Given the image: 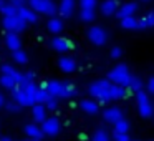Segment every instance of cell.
I'll return each mask as SVG.
<instances>
[{
  "label": "cell",
  "mask_w": 154,
  "mask_h": 141,
  "mask_svg": "<svg viewBox=\"0 0 154 141\" xmlns=\"http://www.w3.org/2000/svg\"><path fill=\"white\" fill-rule=\"evenodd\" d=\"M88 91L93 98L100 100L101 103H106V101H114V100H126L131 93V88L121 86V85H116L111 80L104 78V80L93 81L88 88Z\"/></svg>",
  "instance_id": "6da1fadb"
},
{
  "label": "cell",
  "mask_w": 154,
  "mask_h": 141,
  "mask_svg": "<svg viewBox=\"0 0 154 141\" xmlns=\"http://www.w3.org/2000/svg\"><path fill=\"white\" fill-rule=\"evenodd\" d=\"M45 88L50 91L51 96H57L58 100L60 98H71L75 95V86L71 83H66V81H60V80H50L45 83Z\"/></svg>",
  "instance_id": "7a4b0ae2"
},
{
  "label": "cell",
  "mask_w": 154,
  "mask_h": 141,
  "mask_svg": "<svg viewBox=\"0 0 154 141\" xmlns=\"http://www.w3.org/2000/svg\"><path fill=\"white\" fill-rule=\"evenodd\" d=\"M131 78H133V73H131L129 67L124 63L116 65L108 71V80H111L116 85H121V86H129Z\"/></svg>",
  "instance_id": "3957f363"
},
{
  "label": "cell",
  "mask_w": 154,
  "mask_h": 141,
  "mask_svg": "<svg viewBox=\"0 0 154 141\" xmlns=\"http://www.w3.org/2000/svg\"><path fill=\"white\" fill-rule=\"evenodd\" d=\"M134 98H136V103H137V113H139V116L146 118V120H149V118L154 116V106L152 103H151L149 96H147L146 91L139 90L134 93Z\"/></svg>",
  "instance_id": "277c9868"
},
{
  "label": "cell",
  "mask_w": 154,
  "mask_h": 141,
  "mask_svg": "<svg viewBox=\"0 0 154 141\" xmlns=\"http://www.w3.org/2000/svg\"><path fill=\"white\" fill-rule=\"evenodd\" d=\"M28 7H32L37 14L53 17L58 12V5L53 0H28Z\"/></svg>",
  "instance_id": "5b68a950"
},
{
  "label": "cell",
  "mask_w": 154,
  "mask_h": 141,
  "mask_svg": "<svg viewBox=\"0 0 154 141\" xmlns=\"http://www.w3.org/2000/svg\"><path fill=\"white\" fill-rule=\"evenodd\" d=\"M27 22L20 17L18 14H12V15H4V20H2V27L5 28L7 32H23L27 28Z\"/></svg>",
  "instance_id": "8992f818"
},
{
  "label": "cell",
  "mask_w": 154,
  "mask_h": 141,
  "mask_svg": "<svg viewBox=\"0 0 154 141\" xmlns=\"http://www.w3.org/2000/svg\"><path fill=\"white\" fill-rule=\"evenodd\" d=\"M86 37H88V40H90L93 45H96V47H103V45H106L109 35H108L106 28L100 27V25H93V27H90L86 30Z\"/></svg>",
  "instance_id": "52a82bcc"
},
{
  "label": "cell",
  "mask_w": 154,
  "mask_h": 141,
  "mask_svg": "<svg viewBox=\"0 0 154 141\" xmlns=\"http://www.w3.org/2000/svg\"><path fill=\"white\" fill-rule=\"evenodd\" d=\"M40 124H42V130H43L45 136L55 138V136H58V134H60V131H61V123H60V120H58V118H55V116L47 118V120L42 121Z\"/></svg>",
  "instance_id": "ba28073f"
},
{
  "label": "cell",
  "mask_w": 154,
  "mask_h": 141,
  "mask_svg": "<svg viewBox=\"0 0 154 141\" xmlns=\"http://www.w3.org/2000/svg\"><path fill=\"white\" fill-rule=\"evenodd\" d=\"M103 118H104V121L114 124L116 121H119L121 118H124V111H123V108H119V106H111V108H106V110L103 111Z\"/></svg>",
  "instance_id": "9c48e42d"
},
{
  "label": "cell",
  "mask_w": 154,
  "mask_h": 141,
  "mask_svg": "<svg viewBox=\"0 0 154 141\" xmlns=\"http://www.w3.org/2000/svg\"><path fill=\"white\" fill-rule=\"evenodd\" d=\"M50 48L55 52H60V53H63V52H68L73 45H71V42L68 40V38H63V37H55L50 40Z\"/></svg>",
  "instance_id": "30bf717a"
},
{
  "label": "cell",
  "mask_w": 154,
  "mask_h": 141,
  "mask_svg": "<svg viewBox=\"0 0 154 141\" xmlns=\"http://www.w3.org/2000/svg\"><path fill=\"white\" fill-rule=\"evenodd\" d=\"M17 14L20 15V17L23 18L28 25H33V24H37V22H38V15H37V12H35L32 7L22 5L20 8H17Z\"/></svg>",
  "instance_id": "8fae6325"
},
{
  "label": "cell",
  "mask_w": 154,
  "mask_h": 141,
  "mask_svg": "<svg viewBox=\"0 0 154 141\" xmlns=\"http://www.w3.org/2000/svg\"><path fill=\"white\" fill-rule=\"evenodd\" d=\"M23 131H25V134H27V138H30V139L42 141L45 138V133H43V130H42V126H38V124H35V123L25 124Z\"/></svg>",
  "instance_id": "7c38bea8"
},
{
  "label": "cell",
  "mask_w": 154,
  "mask_h": 141,
  "mask_svg": "<svg viewBox=\"0 0 154 141\" xmlns=\"http://www.w3.org/2000/svg\"><path fill=\"white\" fill-rule=\"evenodd\" d=\"M75 7H76V0H60V4H58V14L63 18H68L73 15Z\"/></svg>",
  "instance_id": "4fadbf2b"
},
{
  "label": "cell",
  "mask_w": 154,
  "mask_h": 141,
  "mask_svg": "<svg viewBox=\"0 0 154 141\" xmlns=\"http://www.w3.org/2000/svg\"><path fill=\"white\" fill-rule=\"evenodd\" d=\"M137 4L136 2H128V4H123V5H119V8H118V12H116V17L119 18H126V17H131V15H134L137 12Z\"/></svg>",
  "instance_id": "5bb4252c"
},
{
  "label": "cell",
  "mask_w": 154,
  "mask_h": 141,
  "mask_svg": "<svg viewBox=\"0 0 154 141\" xmlns=\"http://www.w3.org/2000/svg\"><path fill=\"white\" fill-rule=\"evenodd\" d=\"M5 47L10 52H15V50H18V48H22V38L18 37L17 32H8V33L5 35Z\"/></svg>",
  "instance_id": "9a60e30c"
},
{
  "label": "cell",
  "mask_w": 154,
  "mask_h": 141,
  "mask_svg": "<svg viewBox=\"0 0 154 141\" xmlns=\"http://www.w3.org/2000/svg\"><path fill=\"white\" fill-rule=\"evenodd\" d=\"M118 8H119V2L118 0H103L100 5V10L103 15L109 17V15H116Z\"/></svg>",
  "instance_id": "2e32d148"
},
{
  "label": "cell",
  "mask_w": 154,
  "mask_h": 141,
  "mask_svg": "<svg viewBox=\"0 0 154 141\" xmlns=\"http://www.w3.org/2000/svg\"><path fill=\"white\" fill-rule=\"evenodd\" d=\"M47 106H45V103H35L33 106H32V116H33V120L37 121V123H42V121L47 120Z\"/></svg>",
  "instance_id": "e0dca14e"
},
{
  "label": "cell",
  "mask_w": 154,
  "mask_h": 141,
  "mask_svg": "<svg viewBox=\"0 0 154 141\" xmlns=\"http://www.w3.org/2000/svg\"><path fill=\"white\" fill-rule=\"evenodd\" d=\"M58 67H60L61 71L65 73H73L76 70V61L71 57H60L58 58Z\"/></svg>",
  "instance_id": "ac0fdd59"
},
{
  "label": "cell",
  "mask_w": 154,
  "mask_h": 141,
  "mask_svg": "<svg viewBox=\"0 0 154 141\" xmlns=\"http://www.w3.org/2000/svg\"><path fill=\"white\" fill-rule=\"evenodd\" d=\"M47 30L50 32V33H53V35L63 32V22H61V18L60 17H55V15H53V17L47 22Z\"/></svg>",
  "instance_id": "d6986e66"
},
{
  "label": "cell",
  "mask_w": 154,
  "mask_h": 141,
  "mask_svg": "<svg viewBox=\"0 0 154 141\" xmlns=\"http://www.w3.org/2000/svg\"><path fill=\"white\" fill-rule=\"evenodd\" d=\"M80 108H81V111H85L86 114H96L98 111H100V106H98V103L94 100H83L80 103Z\"/></svg>",
  "instance_id": "ffe728a7"
},
{
  "label": "cell",
  "mask_w": 154,
  "mask_h": 141,
  "mask_svg": "<svg viewBox=\"0 0 154 141\" xmlns=\"http://www.w3.org/2000/svg\"><path fill=\"white\" fill-rule=\"evenodd\" d=\"M121 27L124 30H139V18H136L134 15L131 17H126V18H121Z\"/></svg>",
  "instance_id": "44dd1931"
},
{
  "label": "cell",
  "mask_w": 154,
  "mask_h": 141,
  "mask_svg": "<svg viewBox=\"0 0 154 141\" xmlns=\"http://www.w3.org/2000/svg\"><path fill=\"white\" fill-rule=\"evenodd\" d=\"M17 85H18V80L15 77H12V75L4 73L2 77H0V86L7 88V90H14Z\"/></svg>",
  "instance_id": "7402d4cb"
},
{
  "label": "cell",
  "mask_w": 154,
  "mask_h": 141,
  "mask_svg": "<svg viewBox=\"0 0 154 141\" xmlns=\"http://www.w3.org/2000/svg\"><path fill=\"white\" fill-rule=\"evenodd\" d=\"M94 18H96V12L94 10H88V8H81L80 10V20L83 24H91V22H94Z\"/></svg>",
  "instance_id": "603a6c76"
},
{
  "label": "cell",
  "mask_w": 154,
  "mask_h": 141,
  "mask_svg": "<svg viewBox=\"0 0 154 141\" xmlns=\"http://www.w3.org/2000/svg\"><path fill=\"white\" fill-rule=\"evenodd\" d=\"M12 58H14V61H15V63H18V65H25V63L28 61V55L25 53L22 48L12 52Z\"/></svg>",
  "instance_id": "cb8c5ba5"
},
{
  "label": "cell",
  "mask_w": 154,
  "mask_h": 141,
  "mask_svg": "<svg viewBox=\"0 0 154 141\" xmlns=\"http://www.w3.org/2000/svg\"><path fill=\"white\" fill-rule=\"evenodd\" d=\"M129 128H131V124L126 118H121L119 121L114 123V131H119V133H129Z\"/></svg>",
  "instance_id": "d4e9b609"
},
{
  "label": "cell",
  "mask_w": 154,
  "mask_h": 141,
  "mask_svg": "<svg viewBox=\"0 0 154 141\" xmlns=\"http://www.w3.org/2000/svg\"><path fill=\"white\" fill-rule=\"evenodd\" d=\"M91 141H111L109 138V133L104 130H96L93 133V136H91Z\"/></svg>",
  "instance_id": "484cf974"
},
{
  "label": "cell",
  "mask_w": 154,
  "mask_h": 141,
  "mask_svg": "<svg viewBox=\"0 0 154 141\" xmlns=\"http://www.w3.org/2000/svg\"><path fill=\"white\" fill-rule=\"evenodd\" d=\"M33 73H22L20 80H18V86L20 88H27L30 83H33Z\"/></svg>",
  "instance_id": "4316f807"
},
{
  "label": "cell",
  "mask_w": 154,
  "mask_h": 141,
  "mask_svg": "<svg viewBox=\"0 0 154 141\" xmlns=\"http://www.w3.org/2000/svg\"><path fill=\"white\" fill-rule=\"evenodd\" d=\"M143 86H144L143 80H141L139 77H134V75H133V78H131V83H129V88H131V91H133V93H136V91L143 90Z\"/></svg>",
  "instance_id": "83f0119b"
},
{
  "label": "cell",
  "mask_w": 154,
  "mask_h": 141,
  "mask_svg": "<svg viewBox=\"0 0 154 141\" xmlns=\"http://www.w3.org/2000/svg\"><path fill=\"white\" fill-rule=\"evenodd\" d=\"M51 95H50V91L47 90V88H38L37 90V103H45V101L50 98Z\"/></svg>",
  "instance_id": "f1b7e54d"
},
{
  "label": "cell",
  "mask_w": 154,
  "mask_h": 141,
  "mask_svg": "<svg viewBox=\"0 0 154 141\" xmlns=\"http://www.w3.org/2000/svg\"><path fill=\"white\" fill-rule=\"evenodd\" d=\"M80 8H88V10H96L98 0H78Z\"/></svg>",
  "instance_id": "f546056e"
},
{
  "label": "cell",
  "mask_w": 154,
  "mask_h": 141,
  "mask_svg": "<svg viewBox=\"0 0 154 141\" xmlns=\"http://www.w3.org/2000/svg\"><path fill=\"white\" fill-rule=\"evenodd\" d=\"M2 71H4V73H7V75H12V77H15L17 80H20V77H22L20 71H18L17 68H14L12 65H4V67H2ZM17 86H18V85H17Z\"/></svg>",
  "instance_id": "4dcf8cb0"
},
{
  "label": "cell",
  "mask_w": 154,
  "mask_h": 141,
  "mask_svg": "<svg viewBox=\"0 0 154 141\" xmlns=\"http://www.w3.org/2000/svg\"><path fill=\"white\" fill-rule=\"evenodd\" d=\"M5 108H7V111H8V113H18V111H20L23 106H22L20 103H17V101H15L14 98H12V101L5 103Z\"/></svg>",
  "instance_id": "1f68e13d"
},
{
  "label": "cell",
  "mask_w": 154,
  "mask_h": 141,
  "mask_svg": "<svg viewBox=\"0 0 154 141\" xmlns=\"http://www.w3.org/2000/svg\"><path fill=\"white\" fill-rule=\"evenodd\" d=\"M45 106H47L48 111H55L58 108V98L57 96H50L47 101H45Z\"/></svg>",
  "instance_id": "d6a6232c"
},
{
  "label": "cell",
  "mask_w": 154,
  "mask_h": 141,
  "mask_svg": "<svg viewBox=\"0 0 154 141\" xmlns=\"http://www.w3.org/2000/svg\"><path fill=\"white\" fill-rule=\"evenodd\" d=\"M109 55H111L113 60H118V58L123 57V48H121V47H113V48H111V52H109Z\"/></svg>",
  "instance_id": "836d02e7"
},
{
  "label": "cell",
  "mask_w": 154,
  "mask_h": 141,
  "mask_svg": "<svg viewBox=\"0 0 154 141\" xmlns=\"http://www.w3.org/2000/svg\"><path fill=\"white\" fill-rule=\"evenodd\" d=\"M113 139L114 141H131L129 139V134H128V133H119V131H114Z\"/></svg>",
  "instance_id": "e575fe53"
},
{
  "label": "cell",
  "mask_w": 154,
  "mask_h": 141,
  "mask_svg": "<svg viewBox=\"0 0 154 141\" xmlns=\"http://www.w3.org/2000/svg\"><path fill=\"white\" fill-rule=\"evenodd\" d=\"M2 14H4V15H12V14H17V8H15L14 5H12L10 2H8V4H7V7H5L4 10H2Z\"/></svg>",
  "instance_id": "d590c367"
},
{
  "label": "cell",
  "mask_w": 154,
  "mask_h": 141,
  "mask_svg": "<svg viewBox=\"0 0 154 141\" xmlns=\"http://www.w3.org/2000/svg\"><path fill=\"white\" fill-rule=\"evenodd\" d=\"M146 88H147V93L154 95V77H151L149 80H147V83H146Z\"/></svg>",
  "instance_id": "8d00e7d4"
},
{
  "label": "cell",
  "mask_w": 154,
  "mask_h": 141,
  "mask_svg": "<svg viewBox=\"0 0 154 141\" xmlns=\"http://www.w3.org/2000/svg\"><path fill=\"white\" fill-rule=\"evenodd\" d=\"M139 27L141 28H147V27H149V20H147V17L139 18Z\"/></svg>",
  "instance_id": "74e56055"
},
{
  "label": "cell",
  "mask_w": 154,
  "mask_h": 141,
  "mask_svg": "<svg viewBox=\"0 0 154 141\" xmlns=\"http://www.w3.org/2000/svg\"><path fill=\"white\" fill-rule=\"evenodd\" d=\"M8 2H10V4L14 5L15 8H20L22 5H25V4H23V0H8Z\"/></svg>",
  "instance_id": "f35d334b"
},
{
  "label": "cell",
  "mask_w": 154,
  "mask_h": 141,
  "mask_svg": "<svg viewBox=\"0 0 154 141\" xmlns=\"http://www.w3.org/2000/svg\"><path fill=\"white\" fill-rule=\"evenodd\" d=\"M147 20H149V25H154V10L147 15Z\"/></svg>",
  "instance_id": "ab89813d"
},
{
  "label": "cell",
  "mask_w": 154,
  "mask_h": 141,
  "mask_svg": "<svg viewBox=\"0 0 154 141\" xmlns=\"http://www.w3.org/2000/svg\"><path fill=\"white\" fill-rule=\"evenodd\" d=\"M7 4H8V0H0V12L7 7Z\"/></svg>",
  "instance_id": "60d3db41"
},
{
  "label": "cell",
  "mask_w": 154,
  "mask_h": 141,
  "mask_svg": "<svg viewBox=\"0 0 154 141\" xmlns=\"http://www.w3.org/2000/svg\"><path fill=\"white\" fill-rule=\"evenodd\" d=\"M0 141H14V139H12L10 136H7V134H5V136H0Z\"/></svg>",
  "instance_id": "b9f144b4"
},
{
  "label": "cell",
  "mask_w": 154,
  "mask_h": 141,
  "mask_svg": "<svg viewBox=\"0 0 154 141\" xmlns=\"http://www.w3.org/2000/svg\"><path fill=\"white\" fill-rule=\"evenodd\" d=\"M2 106H5V96L4 95H0V108Z\"/></svg>",
  "instance_id": "7bdbcfd3"
},
{
  "label": "cell",
  "mask_w": 154,
  "mask_h": 141,
  "mask_svg": "<svg viewBox=\"0 0 154 141\" xmlns=\"http://www.w3.org/2000/svg\"><path fill=\"white\" fill-rule=\"evenodd\" d=\"M139 2H151V0H139Z\"/></svg>",
  "instance_id": "ee69618b"
}]
</instances>
